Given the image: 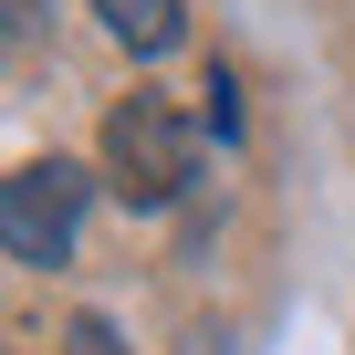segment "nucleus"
<instances>
[{"mask_svg":"<svg viewBox=\"0 0 355 355\" xmlns=\"http://www.w3.org/2000/svg\"><path fill=\"white\" fill-rule=\"evenodd\" d=\"M189 178H199V125L178 115V105L125 94V105L105 115V189H115L125 209H167Z\"/></svg>","mask_w":355,"mask_h":355,"instance_id":"f257e3e1","label":"nucleus"},{"mask_svg":"<svg viewBox=\"0 0 355 355\" xmlns=\"http://www.w3.org/2000/svg\"><path fill=\"white\" fill-rule=\"evenodd\" d=\"M94 189H105V178L73 167V157H32V167H11V178H0V251H11L21 272L73 261V220H84Z\"/></svg>","mask_w":355,"mask_h":355,"instance_id":"f03ea898","label":"nucleus"},{"mask_svg":"<svg viewBox=\"0 0 355 355\" xmlns=\"http://www.w3.org/2000/svg\"><path fill=\"white\" fill-rule=\"evenodd\" d=\"M94 11H105V32H115L125 53H178V32H189L178 0H94Z\"/></svg>","mask_w":355,"mask_h":355,"instance_id":"7ed1b4c3","label":"nucleus"},{"mask_svg":"<svg viewBox=\"0 0 355 355\" xmlns=\"http://www.w3.org/2000/svg\"><path fill=\"white\" fill-rule=\"evenodd\" d=\"M199 94H209V105H199V125H209V136H241V84H230L220 63H209V84H199Z\"/></svg>","mask_w":355,"mask_h":355,"instance_id":"20e7f679","label":"nucleus"},{"mask_svg":"<svg viewBox=\"0 0 355 355\" xmlns=\"http://www.w3.org/2000/svg\"><path fill=\"white\" fill-rule=\"evenodd\" d=\"M63 355H125V334H115L105 313H73V324H63Z\"/></svg>","mask_w":355,"mask_h":355,"instance_id":"39448f33","label":"nucleus"},{"mask_svg":"<svg viewBox=\"0 0 355 355\" xmlns=\"http://www.w3.org/2000/svg\"><path fill=\"white\" fill-rule=\"evenodd\" d=\"M42 32V0H11V42H32Z\"/></svg>","mask_w":355,"mask_h":355,"instance_id":"423d86ee","label":"nucleus"}]
</instances>
